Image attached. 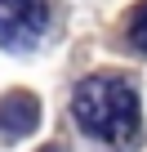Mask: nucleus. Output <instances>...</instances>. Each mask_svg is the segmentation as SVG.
<instances>
[{"label":"nucleus","mask_w":147,"mask_h":152,"mask_svg":"<svg viewBox=\"0 0 147 152\" xmlns=\"http://www.w3.org/2000/svg\"><path fill=\"white\" fill-rule=\"evenodd\" d=\"M71 116H76V125L89 139H98L107 148H134L143 139L134 81L129 76H116V72L85 76L76 85V94H71Z\"/></svg>","instance_id":"obj_1"},{"label":"nucleus","mask_w":147,"mask_h":152,"mask_svg":"<svg viewBox=\"0 0 147 152\" xmlns=\"http://www.w3.org/2000/svg\"><path fill=\"white\" fill-rule=\"evenodd\" d=\"M49 31V0H0V45L27 54Z\"/></svg>","instance_id":"obj_2"},{"label":"nucleus","mask_w":147,"mask_h":152,"mask_svg":"<svg viewBox=\"0 0 147 152\" xmlns=\"http://www.w3.org/2000/svg\"><path fill=\"white\" fill-rule=\"evenodd\" d=\"M40 125V103L27 94V90H14L0 99V134L5 139H22Z\"/></svg>","instance_id":"obj_3"},{"label":"nucleus","mask_w":147,"mask_h":152,"mask_svg":"<svg viewBox=\"0 0 147 152\" xmlns=\"http://www.w3.org/2000/svg\"><path fill=\"white\" fill-rule=\"evenodd\" d=\"M125 36H129V45L138 49V54H147V0L129 14V27H125Z\"/></svg>","instance_id":"obj_4"},{"label":"nucleus","mask_w":147,"mask_h":152,"mask_svg":"<svg viewBox=\"0 0 147 152\" xmlns=\"http://www.w3.org/2000/svg\"><path fill=\"white\" fill-rule=\"evenodd\" d=\"M45 152H58V148H45Z\"/></svg>","instance_id":"obj_5"}]
</instances>
